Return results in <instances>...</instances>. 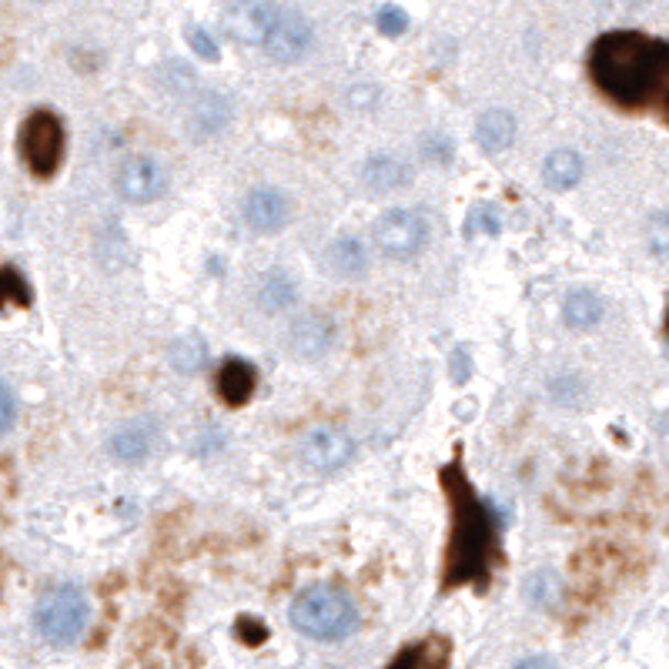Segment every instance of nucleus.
Segmentation results:
<instances>
[{
    "instance_id": "f257e3e1",
    "label": "nucleus",
    "mask_w": 669,
    "mask_h": 669,
    "mask_svg": "<svg viewBox=\"0 0 669 669\" xmlns=\"http://www.w3.org/2000/svg\"><path fill=\"white\" fill-rule=\"evenodd\" d=\"M439 479H442V489L449 498V516H452L442 590H459V585L485 590L492 579L495 552H498V519L489 502L479 498V492L459 459L449 462Z\"/></svg>"
},
{
    "instance_id": "f03ea898",
    "label": "nucleus",
    "mask_w": 669,
    "mask_h": 669,
    "mask_svg": "<svg viewBox=\"0 0 669 669\" xmlns=\"http://www.w3.org/2000/svg\"><path fill=\"white\" fill-rule=\"evenodd\" d=\"M596 88L619 108H646L666 95L669 47L643 31H606L590 47Z\"/></svg>"
},
{
    "instance_id": "7ed1b4c3",
    "label": "nucleus",
    "mask_w": 669,
    "mask_h": 669,
    "mask_svg": "<svg viewBox=\"0 0 669 669\" xmlns=\"http://www.w3.org/2000/svg\"><path fill=\"white\" fill-rule=\"evenodd\" d=\"M288 619L308 639L339 643L359 629V606L349 593L334 590V585H308L305 593L295 596Z\"/></svg>"
},
{
    "instance_id": "20e7f679",
    "label": "nucleus",
    "mask_w": 669,
    "mask_h": 669,
    "mask_svg": "<svg viewBox=\"0 0 669 669\" xmlns=\"http://www.w3.org/2000/svg\"><path fill=\"white\" fill-rule=\"evenodd\" d=\"M88 619H91L88 596L70 582L54 585L34 606V626L41 639L51 646H74L84 636V629H88Z\"/></svg>"
},
{
    "instance_id": "39448f33",
    "label": "nucleus",
    "mask_w": 669,
    "mask_h": 669,
    "mask_svg": "<svg viewBox=\"0 0 669 669\" xmlns=\"http://www.w3.org/2000/svg\"><path fill=\"white\" fill-rule=\"evenodd\" d=\"M18 147L24 164L31 167V175L37 178L57 175V167L64 161V121L47 108L31 111L21 124Z\"/></svg>"
},
{
    "instance_id": "423d86ee",
    "label": "nucleus",
    "mask_w": 669,
    "mask_h": 669,
    "mask_svg": "<svg viewBox=\"0 0 669 669\" xmlns=\"http://www.w3.org/2000/svg\"><path fill=\"white\" fill-rule=\"evenodd\" d=\"M426 241H429V224L412 208H392L375 224V244L392 262H408L415 255H423Z\"/></svg>"
},
{
    "instance_id": "0eeeda50",
    "label": "nucleus",
    "mask_w": 669,
    "mask_h": 669,
    "mask_svg": "<svg viewBox=\"0 0 669 669\" xmlns=\"http://www.w3.org/2000/svg\"><path fill=\"white\" fill-rule=\"evenodd\" d=\"M275 0H231L224 8V31L234 44L262 47L275 18H278Z\"/></svg>"
},
{
    "instance_id": "6e6552de",
    "label": "nucleus",
    "mask_w": 669,
    "mask_h": 669,
    "mask_svg": "<svg viewBox=\"0 0 669 669\" xmlns=\"http://www.w3.org/2000/svg\"><path fill=\"white\" fill-rule=\"evenodd\" d=\"M164 188H167V172L151 154H134L118 167V195L128 205H151L164 195Z\"/></svg>"
},
{
    "instance_id": "1a4fd4ad",
    "label": "nucleus",
    "mask_w": 669,
    "mask_h": 669,
    "mask_svg": "<svg viewBox=\"0 0 669 669\" xmlns=\"http://www.w3.org/2000/svg\"><path fill=\"white\" fill-rule=\"evenodd\" d=\"M311 44H315V28H311V21H308L301 11H285V8H282L262 47L268 51L272 61H278V64H295V61H301V57L311 51Z\"/></svg>"
},
{
    "instance_id": "9d476101",
    "label": "nucleus",
    "mask_w": 669,
    "mask_h": 669,
    "mask_svg": "<svg viewBox=\"0 0 669 669\" xmlns=\"http://www.w3.org/2000/svg\"><path fill=\"white\" fill-rule=\"evenodd\" d=\"M301 459L308 462V469L315 472H339L355 459V442L349 432L334 429V426H321L311 429L301 442Z\"/></svg>"
},
{
    "instance_id": "9b49d317",
    "label": "nucleus",
    "mask_w": 669,
    "mask_h": 669,
    "mask_svg": "<svg viewBox=\"0 0 669 669\" xmlns=\"http://www.w3.org/2000/svg\"><path fill=\"white\" fill-rule=\"evenodd\" d=\"M285 342H288V352L295 359L315 362L334 342V321L328 315H321V311H305L288 325V339Z\"/></svg>"
},
{
    "instance_id": "f8f14e48",
    "label": "nucleus",
    "mask_w": 669,
    "mask_h": 669,
    "mask_svg": "<svg viewBox=\"0 0 669 669\" xmlns=\"http://www.w3.org/2000/svg\"><path fill=\"white\" fill-rule=\"evenodd\" d=\"M288 221V198L278 188H255L244 198V224L259 234L282 231Z\"/></svg>"
},
{
    "instance_id": "ddd939ff",
    "label": "nucleus",
    "mask_w": 669,
    "mask_h": 669,
    "mask_svg": "<svg viewBox=\"0 0 669 669\" xmlns=\"http://www.w3.org/2000/svg\"><path fill=\"white\" fill-rule=\"evenodd\" d=\"M452 666V646L446 636H426L418 643H408L395 652V659L385 669H449Z\"/></svg>"
},
{
    "instance_id": "4468645a",
    "label": "nucleus",
    "mask_w": 669,
    "mask_h": 669,
    "mask_svg": "<svg viewBox=\"0 0 669 669\" xmlns=\"http://www.w3.org/2000/svg\"><path fill=\"white\" fill-rule=\"evenodd\" d=\"M516 131H519V124H516V114H513V111L492 108V111H485V114L475 121V144H479L485 154H498V151L513 147Z\"/></svg>"
},
{
    "instance_id": "2eb2a0df",
    "label": "nucleus",
    "mask_w": 669,
    "mask_h": 669,
    "mask_svg": "<svg viewBox=\"0 0 669 669\" xmlns=\"http://www.w3.org/2000/svg\"><path fill=\"white\" fill-rule=\"evenodd\" d=\"M255 385H259V372H255V365L244 362V359H228L221 365V372H218V395L231 408L244 405L251 395H255Z\"/></svg>"
},
{
    "instance_id": "dca6fc26",
    "label": "nucleus",
    "mask_w": 669,
    "mask_h": 669,
    "mask_svg": "<svg viewBox=\"0 0 669 669\" xmlns=\"http://www.w3.org/2000/svg\"><path fill=\"white\" fill-rule=\"evenodd\" d=\"M408 167L398 161V157H392V154H372L369 161H365V167H362V182H365V188L369 191H379V195H385V191H398L402 185H408Z\"/></svg>"
},
{
    "instance_id": "f3484780",
    "label": "nucleus",
    "mask_w": 669,
    "mask_h": 669,
    "mask_svg": "<svg viewBox=\"0 0 669 669\" xmlns=\"http://www.w3.org/2000/svg\"><path fill=\"white\" fill-rule=\"evenodd\" d=\"M585 175V164L572 147H556L546 161H542V182L552 191H569L582 182Z\"/></svg>"
},
{
    "instance_id": "a211bd4d",
    "label": "nucleus",
    "mask_w": 669,
    "mask_h": 669,
    "mask_svg": "<svg viewBox=\"0 0 669 669\" xmlns=\"http://www.w3.org/2000/svg\"><path fill=\"white\" fill-rule=\"evenodd\" d=\"M523 596L533 610H542V613H552L559 610V603L566 600V582L556 569H536L526 585H523Z\"/></svg>"
},
{
    "instance_id": "6ab92c4d",
    "label": "nucleus",
    "mask_w": 669,
    "mask_h": 669,
    "mask_svg": "<svg viewBox=\"0 0 669 669\" xmlns=\"http://www.w3.org/2000/svg\"><path fill=\"white\" fill-rule=\"evenodd\" d=\"M228 121H231V105H228V98L208 91V95L198 98V105H195L188 124H191V131H195L198 138H215V134H221V131L228 128Z\"/></svg>"
},
{
    "instance_id": "aec40b11",
    "label": "nucleus",
    "mask_w": 669,
    "mask_h": 669,
    "mask_svg": "<svg viewBox=\"0 0 669 669\" xmlns=\"http://www.w3.org/2000/svg\"><path fill=\"white\" fill-rule=\"evenodd\" d=\"M151 446H154V432H151V426H144V423H128V426H121V429L111 436V442H108V449H111V456H114L118 462H144V459L151 456Z\"/></svg>"
},
{
    "instance_id": "412c9836",
    "label": "nucleus",
    "mask_w": 669,
    "mask_h": 669,
    "mask_svg": "<svg viewBox=\"0 0 669 669\" xmlns=\"http://www.w3.org/2000/svg\"><path fill=\"white\" fill-rule=\"evenodd\" d=\"M328 265L342 278H362L369 272V251L359 238H339L328 248Z\"/></svg>"
},
{
    "instance_id": "4be33fe9",
    "label": "nucleus",
    "mask_w": 669,
    "mask_h": 669,
    "mask_svg": "<svg viewBox=\"0 0 669 669\" xmlns=\"http://www.w3.org/2000/svg\"><path fill=\"white\" fill-rule=\"evenodd\" d=\"M298 301V285L285 272H268L259 285V305L268 315H282Z\"/></svg>"
},
{
    "instance_id": "5701e85b",
    "label": "nucleus",
    "mask_w": 669,
    "mask_h": 669,
    "mask_svg": "<svg viewBox=\"0 0 669 669\" xmlns=\"http://www.w3.org/2000/svg\"><path fill=\"white\" fill-rule=\"evenodd\" d=\"M603 311H606L603 298H600L596 292H590V288L569 292V295H566V305H562V318H566V325H572V328H593V325L603 318Z\"/></svg>"
},
{
    "instance_id": "b1692460",
    "label": "nucleus",
    "mask_w": 669,
    "mask_h": 669,
    "mask_svg": "<svg viewBox=\"0 0 669 669\" xmlns=\"http://www.w3.org/2000/svg\"><path fill=\"white\" fill-rule=\"evenodd\" d=\"M167 362H172L182 375H198L208 362V346L201 334H182L167 349Z\"/></svg>"
},
{
    "instance_id": "393cba45",
    "label": "nucleus",
    "mask_w": 669,
    "mask_h": 669,
    "mask_svg": "<svg viewBox=\"0 0 669 669\" xmlns=\"http://www.w3.org/2000/svg\"><path fill=\"white\" fill-rule=\"evenodd\" d=\"M31 298H34V292H31L28 278L18 268H11V265L0 268V308H8V305L28 308Z\"/></svg>"
},
{
    "instance_id": "a878e982",
    "label": "nucleus",
    "mask_w": 669,
    "mask_h": 669,
    "mask_svg": "<svg viewBox=\"0 0 669 669\" xmlns=\"http://www.w3.org/2000/svg\"><path fill=\"white\" fill-rule=\"evenodd\" d=\"M375 28L385 37H402L408 31V14L398 4H382L379 14H375Z\"/></svg>"
},
{
    "instance_id": "bb28decb",
    "label": "nucleus",
    "mask_w": 669,
    "mask_h": 669,
    "mask_svg": "<svg viewBox=\"0 0 669 669\" xmlns=\"http://www.w3.org/2000/svg\"><path fill=\"white\" fill-rule=\"evenodd\" d=\"M188 44L198 57L205 61H218V41L205 31V28H188Z\"/></svg>"
},
{
    "instance_id": "cd10ccee",
    "label": "nucleus",
    "mask_w": 669,
    "mask_h": 669,
    "mask_svg": "<svg viewBox=\"0 0 669 669\" xmlns=\"http://www.w3.org/2000/svg\"><path fill=\"white\" fill-rule=\"evenodd\" d=\"M18 423V402L11 395V388L0 382V436H8Z\"/></svg>"
},
{
    "instance_id": "c85d7f7f",
    "label": "nucleus",
    "mask_w": 669,
    "mask_h": 669,
    "mask_svg": "<svg viewBox=\"0 0 669 669\" xmlns=\"http://www.w3.org/2000/svg\"><path fill=\"white\" fill-rule=\"evenodd\" d=\"M238 636L248 643V646H262L268 639V626L255 616H241L238 619Z\"/></svg>"
},
{
    "instance_id": "c756f323",
    "label": "nucleus",
    "mask_w": 669,
    "mask_h": 669,
    "mask_svg": "<svg viewBox=\"0 0 669 669\" xmlns=\"http://www.w3.org/2000/svg\"><path fill=\"white\" fill-rule=\"evenodd\" d=\"M426 157H432V161H439V164H449L452 144H449L446 138H429V141H426Z\"/></svg>"
},
{
    "instance_id": "7c9ffc66",
    "label": "nucleus",
    "mask_w": 669,
    "mask_h": 669,
    "mask_svg": "<svg viewBox=\"0 0 669 669\" xmlns=\"http://www.w3.org/2000/svg\"><path fill=\"white\" fill-rule=\"evenodd\" d=\"M475 218H479V231H485V234H498V231H502V224H498V211H495L492 205L479 208Z\"/></svg>"
},
{
    "instance_id": "2f4dec72",
    "label": "nucleus",
    "mask_w": 669,
    "mask_h": 669,
    "mask_svg": "<svg viewBox=\"0 0 669 669\" xmlns=\"http://www.w3.org/2000/svg\"><path fill=\"white\" fill-rule=\"evenodd\" d=\"M469 375H472L469 352H465V349H456V352H452V379H456V382H465Z\"/></svg>"
},
{
    "instance_id": "473e14b6",
    "label": "nucleus",
    "mask_w": 669,
    "mask_h": 669,
    "mask_svg": "<svg viewBox=\"0 0 669 669\" xmlns=\"http://www.w3.org/2000/svg\"><path fill=\"white\" fill-rule=\"evenodd\" d=\"M513 669H559V666H556V659H552V656H546V652H542V656H526V659H519Z\"/></svg>"
}]
</instances>
